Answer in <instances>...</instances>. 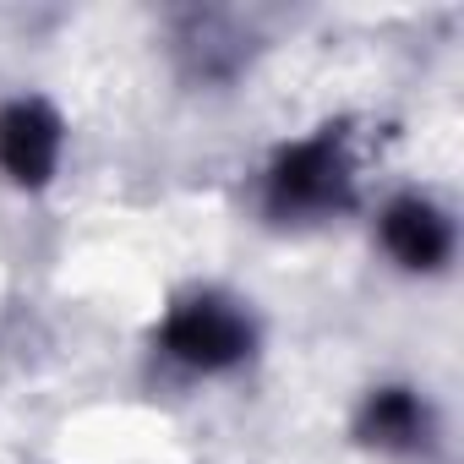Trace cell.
<instances>
[{"label":"cell","mask_w":464,"mask_h":464,"mask_svg":"<svg viewBox=\"0 0 464 464\" xmlns=\"http://www.w3.org/2000/svg\"><path fill=\"white\" fill-rule=\"evenodd\" d=\"M350 197V164L339 137H312L295 142L290 153H279L274 175H268V208L274 213H328Z\"/></svg>","instance_id":"1"},{"label":"cell","mask_w":464,"mask_h":464,"mask_svg":"<svg viewBox=\"0 0 464 464\" xmlns=\"http://www.w3.org/2000/svg\"><path fill=\"white\" fill-rule=\"evenodd\" d=\"M164 350L197 372H224L246 361L252 350V328L236 306L224 301H186L169 323H164Z\"/></svg>","instance_id":"2"},{"label":"cell","mask_w":464,"mask_h":464,"mask_svg":"<svg viewBox=\"0 0 464 464\" xmlns=\"http://www.w3.org/2000/svg\"><path fill=\"white\" fill-rule=\"evenodd\" d=\"M61 159V121L44 104H12L0 110V169L23 186H44Z\"/></svg>","instance_id":"3"},{"label":"cell","mask_w":464,"mask_h":464,"mask_svg":"<svg viewBox=\"0 0 464 464\" xmlns=\"http://www.w3.org/2000/svg\"><path fill=\"white\" fill-rule=\"evenodd\" d=\"M382 241H388V252H393L404 268H442V257L453 252V229H448V218H442L431 202L404 197V202H393L388 218H382Z\"/></svg>","instance_id":"4"},{"label":"cell","mask_w":464,"mask_h":464,"mask_svg":"<svg viewBox=\"0 0 464 464\" xmlns=\"http://www.w3.org/2000/svg\"><path fill=\"white\" fill-rule=\"evenodd\" d=\"M361 431H366V442H377V448H410V442L426 431V410L415 404V393L382 388V393H372V404H366V415H361Z\"/></svg>","instance_id":"5"}]
</instances>
